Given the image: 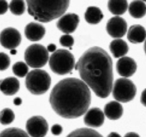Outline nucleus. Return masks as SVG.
I'll use <instances>...</instances> for the list:
<instances>
[{
    "label": "nucleus",
    "instance_id": "f257e3e1",
    "mask_svg": "<svg viewBox=\"0 0 146 137\" xmlns=\"http://www.w3.org/2000/svg\"><path fill=\"white\" fill-rule=\"evenodd\" d=\"M75 70L82 81L99 98L109 96L113 87V61L108 53L100 47H92L83 53Z\"/></svg>",
    "mask_w": 146,
    "mask_h": 137
},
{
    "label": "nucleus",
    "instance_id": "f03ea898",
    "mask_svg": "<svg viewBox=\"0 0 146 137\" xmlns=\"http://www.w3.org/2000/svg\"><path fill=\"white\" fill-rule=\"evenodd\" d=\"M91 102L89 87L82 80L67 78L57 83L50 95L54 112L64 118H76L86 114Z\"/></svg>",
    "mask_w": 146,
    "mask_h": 137
},
{
    "label": "nucleus",
    "instance_id": "7ed1b4c3",
    "mask_svg": "<svg viewBox=\"0 0 146 137\" xmlns=\"http://www.w3.org/2000/svg\"><path fill=\"white\" fill-rule=\"evenodd\" d=\"M28 13L36 20L48 22L63 16L70 1H27Z\"/></svg>",
    "mask_w": 146,
    "mask_h": 137
},
{
    "label": "nucleus",
    "instance_id": "20e7f679",
    "mask_svg": "<svg viewBox=\"0 0 146 137\" xmlns=\"http://www.w3.org/2000/svg\"><path fill=\"white\" fill-rule=\"evenodd\" d=\"M74 55L67 50H56L49 59V65L53 73L60 76L70 73L75 67Z\"/></svg>",
    "mask_w": 146,
    "mask_h": 137
},
{
    "label": "nucleus",
    "instance_id": "39448f33",
    "mask_svg": "<svg viewBox=\"0 0 146 137\" xmlns=\"http://www.w3.org/2000/svg\"><path fill=\"white\" fill-rule=\"evenodd\" d=\"M26 88L33 95H42L49 90L51 85L50 75L41 69H35L28 73L25 80Z\"/></svg>",
    "mask_w": 146,
    "mask_h": 137
},
{
    "label": "nucleus",
    "instance_id": "423d86ee",
    "mask_svg": "<svg viewBox=\"0 0 146 137\" xmlns=\"http://www.w3.org/2000/svg\"><path fill=\"white\" fill-rule=\"evenodd\" d=\"M25 60L28 66L33 68H40L47 64L49 60V52L40 44L29 45L25 53Z\"/></svg>",
    "mask_w": 146,
    "mask_h": 137
},
{
    "label": "nucleus",
    "instance_id": "0eeeda50",
    "mask_svg": "<svg viewBox=\"0 0 146 137\" xmlns=\"http://www.w3.org/2000/svg\"><path fill=\"white\" fill-rule=\"evenodd\" d=\"M113 96L117 102L127 103L136 95V86L129 79L122 78L115 80L113 87Z\"/></svg>",
    "mask_w": 146,
    "mask_h": 137
},
{
    "label": "nucleus",
    "instance_id": "6e6552de",
    "mask_svg": "<svg viewBox=\"0 0 146 137\" xmlns=\"http://www.w3.org/2000/svg\"><path fill=\"white\" fill-rule=\"evenodd\" d=\"M26 130L31 137H44L48 131V124L42 116H35L27 120Z\"/></svg>",
    "mask_w": 146,
    "mask_h": 137
},
{
    "label": "nucleus",
    "instance_id": "1a4fd4ad",
    "mask_svg": "<svg viewBox=\"0 0 146 137\" xmlns=\"http://www.w3.org/2000/svg\"><path fill=\"white\" fill-rule=\"evenodd\" d=\"M22 36L19 31L14 27H7L0 33V44L8 50H14L21 43Z\"/></svg>",
    "mask_w": 146,
    "mask_h": 137
},
{
    "label": "nucleus",
    "instance_id": "9d476101",
    "mask_svg": "<svg viewBox=\"0 0 146 137\" xmlns=\"http://www.w3.org/2000/svg\"><path fill=\"white\" fill-rule=\"evenodd\" d=\"M127 25L126 21L121 17L115 16L110 19L106 25L108 35L115 39L123 37L127 32Z\"/></svg>",
    "mask_w": 146,
    "mask_h": 137
},
{
    "label": "nucleus",
    "instance_id": "9b49d317",
    "mask_svg": "<svg viewBox=\"0 0 146 137\" xmlns=\"http://www.w3.org/2000/svg\"><path fill=\"white\" fill-rule=\"evenodd\" d=\"M79 22L80 17L78 15L69 13L63 15L60 18L57 23V27L61 32L68 35L75 32Z\"/></svg>",
    "mask_w": 146,
    "mask_h": 137
},
{
    "label": "nucleus",
    "instance_id": "f8f14e48",
    "mask_svg": "<svg viewBox=\"0 0 146 137\" xmlns=\"http://www.w3.org/2000/svg\"><path fill=\"white\" fill-rule=\"evenodd\" d=\"M116 69L120 76L127 78L133 76L137 70V64L133 58L130 57H120L116 64Z\"/></svg>",
    "mask_w": 146,
    "mask_h": 137
},
{
    "label": "nucleus",
    "instance_id": "ddd939ff",
    "mask_svg": "<svg viewBox=\"0 0 146 137\" xmlns=\"http://www.w3.org/2000/svg\"><path fill=\"white\" fill-rule=\"evenodd\" d=\"M105 114L99 108H92L88 110L84 117V123L92 128L100 127L104 124Z\"/></svg>",
    "mask_w": 146,
    "mask_h": 137
},
{
    "label": "nucleus",
    "instance_id": "4468645a",
    "mask_svg": "<svg viewBox=\"0 0 146 137\" xmlns=\"http://www.w3.org/2000/svg\"><path fill=\"white\" fill-rule=\"evenodd\" d=\"M45 28L37 22H30L25 27V37L30 41H39L45 35Z\"/></svg>",
    "mask_w": 146,
    "mask_h": 137
},
{
    "label": "nucleus",
    "instance_id": "2eb2a0df",
    "mask_svg": "<svg viewBox=\"0 0 146 137\" xmlns=\"http://www.w3.org/2000/svg\"><path fill=\"white\" fill-rule=\"evenodd\" d=\"M19 82L16 78L9 77L0 80V90L6 96H13L18 92Z\"/></svg>",
    "mask_w": 146,
    "mask_h": 137
},
{
    "label": "nucleus",
    "instance_id": "dca6fc26",
    "mask_svg": "<svg viewBox=\"0 0 146 137\" xmlns=\"http://www.w3.org/2000/svg\"><path fill=\"white\" fill-rule=\"evenodd\" d=\"M127 39L131 43L136 44L144 42L146 39V30L144 27L134 25L129 28L127 35Z\"/></svg>",
    "mask_w": 146,
    "mask_h": 137
},
{
    "label": "nucleus",
    "instance_id": "f3484780",
    "mask_svg": "<svg viewBox=\"0 0 146 137\" xmlns=\"http://www.w3.org/2000/svg\"><path fill=\"white\" fill-rule=\"evenodd\" d=\"M123 108L117 101H110L104 108V114L110 120H117L123 116Z\"/></svg>",
    "mask_w": 146,
    "mask_h": 137
},
{
    "label": "nucleus",
    "instance_id": "a211bd4d",
    "mask_svg": "<svg viewBox=\"0 0 146 137\" xmlns=\"http://www.w3.org/2000/svg\"><path fill=\"white\" fill-rule=\"evenodd\" d=\"M110 50L115 58H120L127 54L129 48L125 41L121 39H116L110 42Z\"/></svg>",
    "mask_w": 146,
    "mask_h": 137
},
{
    "label": "nucleus",
    "instance_id": "6ab92c4d",
    "mask_svg": "<svg viewBox=\"0 0 146 137\" xmlns=\"http://www.w3.org/2000/svg\"><path fill=\"white\" fill-rule=\"evenodd\" d=\"M85 19L88 23L96 25L103 19V14L100 8L97 7H89L85 13Z\"/></svg>",
    "mask_w": 146,
    "mask_h": 137
},
{
    "label": "nucleus",
    "instance_id": "aec40b11",
    "mask_svg": "<svg viewBox=\"0 0 146 137\" xmlns=\"http://www.w3.org/2000/svg\"><path fill=\"white\" fill-rule=\"evenodd\" d=\"M130 15L133 18H142L146 14V5L143 1H133L128 7Z\"/></svg>",
    "mask_w": 146,
    "mask_h": 137
},
{
    "label": "nucleus",
    "instance_id": "412c9836",
    "mask_svg": "<svg viewBox=\"0 0 146 137\" xmlns=\"http://www.w3.org/2000/svg\"><path fill=\"white\" fill-rule=\"evenodd\" d=\"M108 7L113 15L119 16L123 15L127 11L128 4L127 1H109Z\"/></svg>",
    "mask_w": 146,
    "mask_h": 137
},
{
    "label": "nucleus",
    "instance_id": "4be33fe9",
    "mask_svg": "<svg viewBox=\"0 0 146 137\" xmlns=\"http://www.w3.org/2000/svg\"><path fill=\"white\" fill-rule=\"evenodd\" d=\"M67 137H103L100 133L93 129L81 128L72 131Z\"/></svg>",
    "mask_w": 146,
    "mask_h": 137
},
{
    "label": "nucleus",
    "instance_id": "5701e85b",
    "mask_svg": "<svg viewBox=\"0 0 146 137\" xmlns=\"http://www.w3.org/2000/svg\"><path fill=\"white\" fill-rule=\"evenodd\" d=\"M0 137H29V136L21 128H8L0 133Z\"/></svg>",
    "mask_w": 146,
    "mask_h": 137
},
{
    "label": "nucleus",
    "instance_id": "b1692460",
    "mask_svg": "<svg viewBox=\"0 0 146 137\" xmlns=\"http://www.w3.org/2000/svg\"><path fill=\"white\" fill-rule=\"evenodd\" d=\"M15 118L13 111L10 108H4L0 112V124L2 125H8L12 124Z\"/></svg>",
    "mask_w": 146,
    "mask_h": 137
},
{
    "label": "nucleus",
    "instance_id": "393cba45",
    "mask_svg": "<svg viewBox=\"0 0 146 137\" xmlns=\"http://www.w3.org/2000/svg\"><path fill=\"white\" fill-rule=\"evenodd\" d=\"M9 8L10 9L11 12L14 15H23L25 12V9H26L25 2L24 1H19V0L12 1L9 4Z\"/></svg>",
    "mask_w": 146,
    "mask_h": 137
},
{
    "label": "nucleus",
    "instance_id": "a878e982",
    "mask_svg": "<svg viewBox=\"0 0 146 137\" xmlns=\"http://www.w3.org/2000/svg\"><path fill=\"white\" fill-rule=\"evenodd\" d=\"M12 70L15 76L19 78H23L27 76L29 68L27 65L24 62H17L13 65Z\"/></svg>",
    "mask_w": 146,
    "mask_h": 137
},
{
    "label": "nucleus",
    "instance_id": "bb28decb",
    "mask_svg": "<svg viewBox=\"0 0 146 137\" xmlns=\"http://www.w3.org/2000/svg\"><path fill=\"white\" fill-rule=\"evenodd\" d=\"M11 60L6 53H0V71L5 70L10 65Z\"/></svg>",
    "mask_w": 146,
    "mask_h": 137
},
{
    "label": "nucleus",
    "instance_id": "cd10ccee",
    "mask_svg": "<svg viewBox=\"0 0 146 137\" xmlns=\"http://www.w3.org/2000/svg\"><path fill=\"white\" fill-rule=\"evenodd\" d=\"M60 43L64 47L71 48L72 46L74 45V38L70 35H64L60 37Z\"/></svg>",
    "mask_w": 146,
    "mask_h": 137
},
{
    "label": "nucleus",
    "instance_id": "c85d7f7f",
    "mask_svg": "<svg viewBox=\"0 0 146 137\" xmlns=\"http://www.w3.org/2000/svg\"><path fill=\"white\" fill-rule=\"evenodd\" d=\"M62 126H60V124H54V125H53L51 128L52 133L55 136H58L60 135V134H61L62 132Z\"/></svg>",
    "mask_w": 146,
    "mask_h": 137
},
{
    "label": "nucleus",
    "instance_id": "c756f323",
    "mask_svg": "<svg viewBox=\"0 0 146 137\" xmlns=\"http://www.w3.org/2000/svg\"><path fill=\"white\" fill-rule=\"evenodd\" d=\"M9 5L6 1H0V15H4L7 12Z\"/></svg>",
    "mask_w": 146,
    "mask_h": 137
},
{
    "label": "nucleus",
    "instance_id": "7c9ffc66",
    "mask_svg": "<svg viewBox=\"0 0 146 137\" xmlns=\"http://www.w3.org/2000/svg\"><path fill=\"white\" fill-rule=\"evenodd\" d=\"M140 102L144 106L146 107V88L142 92L141 97H140Z\"/></svg>",
    "mask_w": 146,
    "mask_h": 137
},
{
    "label": "nucleus",
    "instance_id": "2f4dec72",
    "mask_svg": "<svg viewBox=\"0 0 146 137\" xmlns=\"http://www.w3.org/2000/svg\"><path fill=\"white\" fill-rule=\"evenodd\" d=\"M56 49H57V47L54 44H50V45L47 46V51L50 52V53H54V52L56 51Z\"/></svg>",
    "mask_w": 146,
    "mask_h": 137
},
{
    "label": "nucleus",
    "instance_id": "473e14b6",
    "mask_svg": "<svg viewBox=\"0 0 146 137\" xmlns=\"http://www.w3.org/2000/svg\"><path fill=\"white\" fill-rule=\"evenodd\" d=\"M124 137H140V136L135 132H129L126 134Z\"/></svg>",
    "mask_w": 146,
    "mask_h": 137
},
{
    "label": "nucleus",
    "instance_id": "72a5a7b5",
    "mask_svg": "<svg viewBox=\"0 0 146 137\" xmlns=\"http://www.w3.org/2000/svg\"><path fill=\"white\" fill-rule=\"evenodd\" d=\"M22 99H21L20 98H19V97H17V98H16L14 99V104H15V105L19 106L22 104Z\"/></svg>",
    "mask_w": 146,
    "mask_h": 137
},
{
    "label": "nucleus",
    "instance_id": "f704fd0d",
    "mask_svg": "<svg viewBox=\"0 0 146 137\" xmlns=\"http://www.w3.org/2000/svg\"><path fill=\"white\" fill-rule=\"evenodd\" d=\"M108 137H121V136L116 132H111L108 136Z\"/></svg>",
    "mask_w": 146,
    "mask_h": 137
},
{
    "label": "nucleus",
    "instance_id": "c9c22d12",
    "mask_svg": "<svg viewBox=\"0 0 146 137\" xmlns=\"http://www.w3.org/2000/svg\"><path fill=\"white\" fill-rule=\"evenodd\" d=\"M10 53L12 55H16L17 54V50H15V49H14V50H11Z\"/></svg>",
    "mask_w": 146,
    "mask_h": 137
},
{
    "label": "nucleus",
    "instance_id": "e433bc0d",
    "mask_svg": "<svg viewBox=\"0 0 146 137\" xmlns=\"http://www.w3.org/2000/svg\"><path fill=\"white\" fill-rule=\"evenodd\" d=\"M144 50H145V53L146 54V39H145V45H144Z\"/></svg>",
    "mask_w": 146,
    "mask_h": 137
}]
</instances>
